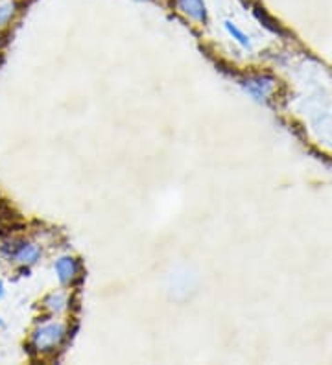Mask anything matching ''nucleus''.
I'll return each mask as SVG.
<instances>
[{"mask_svg": "<svg viewBox=\"0 0 332 365\" xmlns=\"http://www.w3.org/2000/svg\"><path fill=\"white\" fill-rule=\"evenodd\" d=\"M135 2H149V0H135Z\"/></svg>", "mask_w": 332, "mask_h": 365, "instance_id": "obj_11", "label": "nucleus"}, {"mask_svg": "<svg viewBox=\"0 0 332 365\" xmlns=\"http://www.w3.org/2000/svg\"><path fill=\"white\" fill-rule=\"evenodd\" d=\"M242 87L248 91L255 100H266L270 96L271 88H273V79L268 76H251L248 79H243Z\"/></svg>", "mask_w": 332, "mask_h": 365, "instance_id": "obj_5", "label": "nucleus"}, {"mask_svg": "<svg viewBox=\"0 0 332 365\" xmlns=\"http://www.w3.org/2000/svg\"><path fill=\"white\" fill-rule=\"evenodd\" d=\"M66 337V326L61 321L44 319L41 325L35 326V330L30 336V345L33 353L39 356L44 354H52L54 350L61 347V343L65 341Z\"/></svg>", "mask_w": 332, "mask_h": 365, "instance_id": "obj_1", "label": "nucleus"}, {"mask_svg": "<svg viewBox=\"0 0 332 365\" xmlns=\"http://www.w3.org/2000/svg\"><path fill=\"white\" fill-rule=\"evenodd\" d=\"M253 13H255V17H257V19H259V21L262 22L266 28H268V30H271V32H279V24H277V22L273 21V19H271L268 13H266L264 8H260V6H255Z\"/></svg>", "mask_w": 332, "mask_h": 365, "instance_id": "obj_9", "label": "nucleus"}, {"mask_svg": "<svg viewBox=\"0 0 332 365\" xmlns=\"http://www.w3.org/2000/svg\"><path fill=\"white\" fill-rule=\"evenodd\" d=\"M19 8L21 6L17 0H8L4 4H0V32H4L6 28L15 21V17L19 15Z\"/></svg>", "mask_w": 332, "mask_h": 365, "instance_id": "obj_7", "label": "nucleus"}, {"mask_svg": "<svg viewBox=\"0 0 332 365\" xmlns=\"http://www.w3.org/2000/svg\"><path fill=\"white\" fill-rule=\"evenodd\" d=\"M0 251L17 265H24V268H32L43 256V249L35 242H28V240H13L10 243L0 245Z\"/></svg>", "mask_w": 332, "mask_h": 365, "instance_id": "obj_2", "label": "nucleus"}, {"mask_svg": "<svg viewBox=\"0 0 332 365\" xmlns=\"http://www.w3.org/2000/svg\"><path fill=\"white\" fill-rule=\"evenodd\" d=\"M174 8L183 17H187L198 24H205L209 21V10H207L205 0H174Z\"/></svg>", "mask_w": 332, "mask_h": 365, "instance_id": "obj_4", "label": "nucleus"}, {"mask_svg": "<svg viewBox=\"0 0 332 365\" xmlns=\"http://www.w3.org/2000/svg\"><path fill=\"white\" fill-rule=\"evenodd\" d=\"M41 306L50 315H61L71 308V297H68L66 292H52L48 295H44V299L41 301Z\"/></svg>", "mask_w": 332, "mask_h": 365, "instance_id": "obj_6", "label": "nucleus"}, {"mask_svg": "<svg viewBox=\"0 0 332 365\" xmlns=\"http://www.w3.org/2000/svg\"><path fill=\"white\" fill-rule=\"evenodd\" d=\"M0 326H2V319H0Z\"/></svg>", "mask_w": 332, "mask_h": 365, "instance_id": "obj_12", "label": "nucleus"}, {"mask_svg": "<svg viewBox=\"0 0 332 365\" xmlns=\"http://www.w3.org/2000/svg\"><path fill=\"white\" fill-rule=\"evenodd\" d=\"M4 293H6V290H4V282L0 281V299L4 297Z\"/></svg>", "mask_w": 332, "mask_h": 365, "instance_id": "obj_10", "label": "nucleus"}, {"mask_svg": "<svg viewBox=\"0 0 332 365\" xmlns=\"http://www.w3.org/2000/svg\"><path fill=\"white\" fill-rule=\"evenodd\" d=\"M223 28H225V32L229 33V35H231L232 41H234V43L240 44L242 48H248V50L251 48V41H249L248 33L243 32L242 28H238L237 24H234V22H232V21H225V22H223Z\"/></svg>", "mask_w": 332, "mask_h": 365, "instance_id": "obj_8", "label": "nucleus"}, {"mask_svg": "<svg viewBox=\"0 0 332 365\" xmlns=\"http://www.w3.org/2000/svg\"><path fill=\"white\" fill-rule=\"evenodd\" d=\"M54 273L61 286H72L80 279L82 273V262L72 254H63L54 262Z\"/></svg>", "mask_w": 332, "mask_h": 365, "instance_id": "obj_3", "label": "nucleus"}]
</instances>
